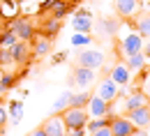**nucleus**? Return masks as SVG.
I'll list each match as a JSON object with an SVG mask.
<instances>
[{
	"instance_id": "1",
	"label": "nucleus",
	"mask_w": 150,
	"mask_h": 136,
	"mask_svg": "<svg viewBox=\"0 0 150 136\" xmlns=\"http://www.w3.org/2000/svg\"><path fill=\"white\" fill-rule=\"evenodd\" d=\"M118 49H120V56H122V58L134 56V53H141V49H143V37H141L134 28H127V32H125V28H122Z\"/></svg>"
},
{
	"instance_id": "2",
	"label": "nucleus",
	"mask_w": 150,
	"mask_h": 136,
	"mask_svg": "<svg viewBox=\"0 0 150 136\" xmlns=\"http://www.w3.org/2000/svg\"><path fill=\"white\" fill-rule=\"evenodd\" d=\"M60 116L65 120L67 129H69V127H86V125H88V111L81 109V106H67Z\"/></svg>"
},
{
	"instance_id": "3",
	"label": "nucleus",
	"mask_w": 150,
	"mask_h": 136,
	"mask_svg": "<svg viewBox=\"0 0 150 136\" xmlns=\"http://www.w3.org/2000/svg\"><path fill=\"white\" fill-rule=\"evenodd\" d=\"M95 95H97V97H102L104 101H109V104H111L113 99L120 95V85H118V83H115L111 76H104L102 81H99V83H97V92H95Z\"/></svg>"
},
{
	"instance_id": "4",
	"label": "nucleus",
	"mask_w": 150,
	"mask_h": 136,
	"mask_svg": "<svg viewBox=\"0 0 150 136\" xmlns=\"http://www.w3.org/2000/svg\"><path fill=\"white\" fill-rule=\"evenodd\" d=\"M113 5H115V12H118L120 19H134L141 12L139 0H113Z\"/></svg>"
},
{
	"instance_id": "5",
	"label": "nucleus",
	"mask_w": 150,
	"mask_h": 136,
	"mask_svg": "<svg viewBox=\"0 0 150 136\" xmlns=\"http://www.w3.org/2000/svg\"><path fill=\"white\" fill-rule=\"evenodd\" d=\"M42 129H44V134H46V136H65L67 125H65L62 116H60V113H56V116H51L49 120H44Z\"/></svg>"
},
{
	"instance_id": "6",
	"label": "nucleus",
	"mask_w": 150,
	"mask_h": 136,
	"mask_svg": "<svg viewBox=\"0 0 150 136\" xmlns=\"http://www.w3.org/2000/svg\"><path fill=\"white\" fill-rule=\"evenodd\" d=\"M79 65H83V67H90V69H99L102 65H104V53L102 51H79Z\"/></svg>"
},
{
	"instance_id": "7",
	"label": "nucleus",
	"mask_w": 150,
	"mask_h": 136,
	"mask_svg": "<svg viewBox=\"0 0 150 136\" xmlns=\"http://www.w3.org/2000/svg\"><path fill=\"white\" fill-rule=\"evenodd\" d=\"M9 30H12V32L16 35V39H21V42H28V39L35 37V28H33V23L28 19H16L12 23Z\"/></svg>"
},
{
	"instance_id": "8",
	"label": "nucleus",
	"mask_w": 150,
	"mask_h": 136,
	"mask_svg": "<svg viewBox=\"0 0 150 136\" xmlns=\"http://www.w3.org/2000/svg\"><path fill=\"white\" fill-rule=\"evenodd\" d=\"M72 28L76 32H90L93 30V12L88 9H79L72 19Z\"/></svg>"
},
{
	"instance_id": "9",
	"label": "nucleus",
	"mask_w": 150,
	"mask_h": 136,
	"mask_svg": "<svg viewBox=\"0 0 150 136\" xmlns=\"http://www.w3.org/2000/svg\"><path fill=\"white\" fill-rule=\"evenodd\" d=\"M111 134L113 136H129L134 132V125H132V120L127 116H115L111 118Z\"/></svg>"
},
{
	"instance_id": "10",
	"label": "nucleus",
	"mask_w": 150,
	"mask_h": 136,
	"mask_svg": "<svg viewBox=\"0 0 150 136\" xmlns=\"http://www.w3.org/2000/svg\"><path fill=\"white\" fill-rule=\"evenodd\" d=\"M86 111H88L90 118H102V116L109 113V101H104L102 97L93 95V97L88 99V104H86Z\"/></svg>"
},
{
	"instance_id": "11",
	"label": "nucleus",
	"mask_w": 150,
	"mask_h": 136,
	"mask_svg": "<svg viewBox=\"0 0 150 136\" xmlns=\"http://www.w3.org/2000/svg\"><path fill=\"white\" fill-rule=\"evenodd\" d=\"M109 76H111L118 85H127V83L132 81V69L125 65V62H118V65H113V67H111Z\"/></svg>"
},
{
	"instance_id": "12",
	"label": "nucleus",
	"mask_w": 150,
	"mask_h": 136,
	"mask_svg": "<svg viewBox=\"0 0 150 136\" xmlns=\"http://www.w3.org/2000/svg\"><path fill=\"white\" fill-rule=\"evenodd\" d=\"M74 83L79 85V88H88V85H93V83H95V69L79 65V67L74 69Z\"/></svg>"
},
{
	"instance_id": "13",
	"label": "nucleus",
	"mask_w": 150,
	"mask_h": 136,
	"mask_svg": "<svg viewBox=\"0 0 150 136\" xmlns=\"http://www.w3.org/2000/svg\"><path fill=\"white\" fill-rule=\"evenodd\" d=\"M127 118L132 120L134 127H141L146 129L150 122V106H141V109H134V111H127Z\"/></svg>"
},
{
	"instance_id": "14",
	"label": "nucleus",
	"mask_w": 150,
	"mask_h": 136,
	"mask_svg": "<svg viewBox=\"0 0 150 136\" xmlns=\"http://www.w3.org/2000/svg\"><path fill=\"white\" fill-rule=\"evenodd\" d=\"M141 106H148V97L141 92V90H134L125 97V113L134 111V109H141Z\"/></svg>"
},
{
	"instance_id": "15",
	"label": "nucleus",
	"mask_w": 150,
	"mask_h": 136,
	"mask_svg": "<svg viewBox=\"0 0 150 136\" xmlns=\"http://www.w3.org/2000/svg\"><path fill=\"white\" fill-rule=\"evenodd\" d=\"M134 30L141 37H150V12H139L134 16Z\"/></svg>"
},
{
	"instance_id": "16",
	"label": "nucleus",
	"mask_w": 150,
	"mask_h": 136,
	"mask_svg": "<svg viewBox=\"0 0 150 136\" xmlns=\"http://www.w3.org/2000/svg\"><path fill=\"white\" fill-rule=\"evenodd\" d=\"M9 51H12L14 62H25V60L30 58V49H28V44H25V42H21V39H16V44H12V46H9Z\"/></svg>"
},
{
	"instance_id": "17",
	"label": "nucleus",
	"mask_w": 150,
	"mask_h": 136,
	"mask_svg": "<svg viewBox=\"0 0 150 136\" xmlns=\"http://www.w3.org/2000/svg\"><path fill=\"white\" fill-rule=\"evenodd\" d=\"M146 62H148V58L143 56V51H141V53H134V56H127V58H125V65L129 67L132 72H143V69H146Z\"/></svg>"
},
{
	"instance_id": "18",
	"label": "nucleus",
	"mask_w": 150,
	"mask_h": 136,
	"mask_svg": "<svg viewBox=\"0 0 150 136\" xmlns=\"http://www.w3.org/2000/svg\"><path fill=\"white\" fill-rule=\"evenodd\" d=\"M49 51H51V42H49V37H46V35L35 37V51H33V53H35L37 58H42V56H46Z\"/></svg>"
},
{
	"instance_id": "19",
	"label": "nucleus",
	"mask_w": 150,
	"mask_h": 136,
	"mask_svg": "<svg viewBox=\"0 0 150 136\" xmlns=\"http://www.w3.org/2000/svg\"><path fill=\"white\" fill-rule=\"evenodd\" d=\"M7 116H9V120H14V122H21V118H23V101H19V99L9 101Z\"/></svg>"
},
{
	"instance_id": "20",
	"label": "nucleus",
	"mask_w": 150,
	"mask_h": 136,
	"mask_svg": "<svg viewBox=\"0 0 150 136\" xmlns=\"http://www.w3.org/2000/svg\"><path fill=\"white\" fill-rule=\"evenodd\" d=\"M118 28H120V25H118L115 21H109V19H102L99 23H97V30H99L104 37H106V35H115Z\"/></svg>"
},
{
	"instance_id": "21",
	"label": "nucleus",
	"mask_w": 150,
	"mask_h": 136,
	"mask_svg": "<svg viewBox=\"0 0 150 136\" xmlns=\"http://www.w3.org/2000/svg\"><path fill=\"white\" fill-rule=\"evenodd\" d=\"M106 125H111V116H102V118H93L90 120V125H86V129L93 134L97 129H102V127H106Z\"/></svg>"
},
{
	"instance_id": "22",
	"label": "nucleus",
	"mask_w": 150,
	"mask_h": 136,
	"mask_svg": "<svg viewBox=\"0 0 150 136\" xmlns=\"http://www.w3.org/2000/svg\"><path fill=\"white\" fill-rule=\"evenodd\" d=\"M69 101H72V92L67 90V92H62V95L56 99V104H53V111H56V113H62V111L69 106Z\"/></svg>"
},
{
	"instance_id": "23",
	"label": "nucleus",
	"mask_w": 150,
	"mask_h": 136,
	"mask_svg": "<svg viewBox=\"0 0 150 136\" xmlns=\"http://www.w3.org/2000/svg\"><path fill=\"white\" fill-rule=\"evenodd\" d=\"M42 30H44V35H46V37H49V35H56L58 30H60V19L51 16V19H49L44 25H42Z\"/></svg>"
},
{
	"instance_id": "24",
	"label": "nucleus",
	"mask_w": 150,
	"mask_h": 136,
	"mask_svg": "<svg viewBox=\"0 0 150 136\" xmlns=\"http://www.w3.org/2000/svg\"><path fill=\"white\" fill-rule=\"evenodd\" d=\"M12 44H16V35H14L12 30H5V32L0 35V49H9Z\"/></svg>"
},
{
	"instance_id": "25",
	"label": "nucleus",
	"mask_w": 150,
	"mask_h": 136,
	"mask_svg": "<svg viewBox=\"0 0 150 136\" xmlns=\"http://www.w3.org/2000/svg\"><path fill=\"white\" fill-rule=\"evenodd\" d=\"M90 44V35L88 32H76L72 35V46H88Z\"/></svg>"
},
{
	"instance_id": "26",
	"label": "nucleus",
	"mask_w": 150,
	"mask_h": 136,
	"mask_svg": "<svg viewBox=\"0 0 150 136\" xmlns=\"http://www.w3.org/2000/svg\"><path fill=\"white\" fill-rule=\"evenodd\" d=\"M88 99H90V95L88 92H76V95H72V101H69V106H86L88 104Z\"/></svg>"
},
{
	"instance_id": "27",
	"label": "nucleus",
	"mask_w": 150,
	"mask_h": 136,
	"mask_svg": "<svg viewBox=\"0 0 150 136\" xmlns=\"http://www.w3.org/2000/svg\"><path fill=\"white\" fill-rule=\"evenodd\" d=\"M146 97H148V101H150V69L148 72H143V76H141V88H139Z\"/></svg>"
},
{
	"instance_id": "28",
	"label": "nucleus",
	"mask_w": 150,
	"mask_h": 136,
	"mask_svg": "<svg viewBox=\"0 0 150 136\" xmlns=\"http://www.w3.org/2000/svg\"><path fill=\"white\" fill-rule=\"evenodd\" d=\"M12 85H14V74H5V72H2V78H0V90H2V92H7Z\"/></svg>"
},
{
	"instance_id": "29",
	"label": "nucleus",
	"mask_w": 150,
	"mask_h": 136,
	"mask_svg": "<svg viewBox=\"0 0 150 136\" xmlns=\"http://www.w3.org/2000/svg\"><path fill=\"white\" fill-rule=\"evenodd\" d=\"M0 12H2V16L5 19H12L14 16V5L7 0V2H0Z\"/></svg>"
},
{
	"instance_id": "30",
	"label": "nucleus",
	"mask_w": 150,
	"mask_h": 136,
	"mask_svg": "<svg viewBox=\"0 0 150 136\" xmlns=\"http://www.w3.org/2000/svg\"><path fill=\"white\" fill-rule=\"evenodd\" d=\"M9 62H14L12 51L9 49H0V65H9Z\"/></svg>"
},
{
	"instance_id": "31",
	"label": "nucleus",
	"mask_w": 150,
	"mask_h": 136,
	"mask_svg": "<svg viewBox=\"0 0 150 136\" xmlns=\"http://www.w3.org/2000/svg\"><path fill=\"white\" fill-rule=\"evenodd\" d=\"M65 136H86V127H69Z\"/></svg>"
},
{
	"instance_id": "32",
	"label": "nucleus",
	"mask_w": 150,
	"mask_h": 136,
	"mask_svg": "<svg viewBox=\"0 0 150 136\" xmlns=\"http://www.w3.org/2000/svg\"><path fill=\"white\" fill-rule=\"evenodd\" d=\"M90 136H113V134H111V127L106 125V127H102V129H97V132H93Z\"/></svg>"
},
{
	"instance_id": "33",
	"label": "nucleus",
	"mask_w": 150,
	"mask_h": 136,
	"mask_svg": "<svg viewBox=\"0 0 150 136\" xmlns=\"http://www.w3.org/2000/svg\"><path fill=\"white\" fill-rule=\"evenodd\" d=\"M141 51H143L146 58H150V37H143V49Z\"/></svg>"
},
{
	"instance_id": "34",
	"label": "nucleus",
	"mask_w": 150,
	"mask_h": 136,
	"mask_svg": "<svg viewBox=\"0 0 150 136\" xmlns=\"http://www.w3.org/2000/svg\"><path fill=\"white\" fill-rule=\"evenodd\" d=\"M7 120H9L7 109H5V106H0V127H2V125H7Z\"/></svg>"
},
{
	"instance_id": "35",
	"label": "nucleus",
	"mask_w": 150,
	"mask_h": 136,
	"mask_svg": "<svg viewBox=\"0 0 150 136\" xmlns=\"http://www.w3.org/2000/svg\"><path fill=\"white\" fill-rule=\"evenodd\" d=\"M129 136H148V132H146V129H141V127H134V132H132Z\"/></svg>"
},
{
	"instance_id": "36",
	"label": "nucleus",
	"mask_w": 150,
	"mask_h": 136,
	"mask_svg": "<svg viewBox=\"0 0 150 136\" xmlns=\"http://www.w3.org/2000/svg\"><path fill=\"white\" fill-rule=\"evenodd\" d=\"M65 58H67V53H58L56 58H53V62H62V60H65Z\"/></svg>"
},
{
	"instance_id": "37",
	"label": "nucleus",
	"mask_w": 150,
	"mask_h": 136,
	"mask_svg": "<svg viewBox=\"0 0 150 136\" xmlns=\"http://www.w3.org/2000/svg\"><path fill=\"white\" fill-rule=\"evenodd\" d=\"M28 136H46V134H44V129H35L33 134H28Z\"/></svg>"
},
{
	"instance_id": "38",
	"label": "nucleus",
	"mask_w": 150,
	"mask_h": 136,
	"mask_svg": "<svg viewBox=\"0 0 150 136\" xmlns=\"http://www.w3.org/2000/svg\"><path fill=\"white\" fill-rule=\"evenodd\" d=\"M146 132H148V136H150V122H148V127H146Z\"/></svg>"
},
{
	"instance_id": "39",
	"label": "nucleus",
	"mask_w": 150,
	"mask_h": 136,
	"mask_svg": "<svg viewBox=\"0 0 150 136\" xmlns=\"http://www.w3.org/2000/svg\"><path fill=\"white\" fill-rule=\"evenodd\" d=\"M0 78H2V69H0ZM0 95H2V90H0Z\"/></svg>"
}]
</instances>
